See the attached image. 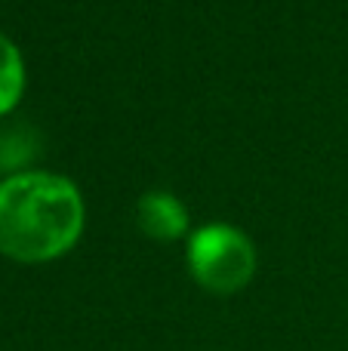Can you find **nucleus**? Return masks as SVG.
Masks as SVG:
<instances>
[{"label":"nucleus","instance_id":"nucleus-1","mask_svg":"<svg viewBox=\"0 0 348 351\" xmlns=\"http://www.w3.org/2000/svg\"><path fill=\"white\" fill-rule=\"evenodd\" d=\"M86 228V200L77 182L49 170L0 179V256L43 265L77 247Z\"/></svg>","mask_w":348,"mask_h":351},{"label":"nucleus","instance_id":"nucleus-2","mask_svg":"<svg viewBox=\"0 0 348 351\" xmlns=\"http://www.w3.org/2000/svg\"><path fill=\"white\" fill-rule=\"evenodd\" d=\"M185 265L201 290L213 296L240 293L259 268L256 243L228 222H207L185 237Z\"/></svg>","mask_w":348,"mask_h":351},{"label":"nucleus","instance_id":"nucleus-3","mask_svg":"<svg viewBox=\"0 0 348 351\" xmlns=\"http://www.w3.org/2000/svg\"><path fill=\"white\" fill-rule=\"evenodd\" d=\"M136 225H139L142 234L158 243L182 241V237H188L195 231L191 228L188 206L173 191H164V188L145 191L136 200Z\"/></svg>","mask_w":348,"mask_h":351},{"label":"nucleus","instance_id":"nucleus-4","mask_svg":"<svg viewBox=\"0 0 348 351\" xmlns=\"http://www.w3.org/2000/svg\"><path fill=\"white\" fill-rule=\"evenodd\" d=\"M40 158V133L31 123H12L0 130V173L16 176L34 170V160Z\"/></svg>","mask_w":348,"mask_h":351},{"label":"nucleus","instance_id":"nucleus-5","mask_svg":"<svg viewBox=\"0 0 348 351\" xmlns=\"http://www.w3.org/2000/svg\"><path fill=\"white\" fill-rule=\"evenodd\" d=\"M28 86V71H25L22 49L16 47L12 37L0 31V117L12 114L18 108Z\"/></svg>","mask_w":348,"mask_h":351}]
</instances>
